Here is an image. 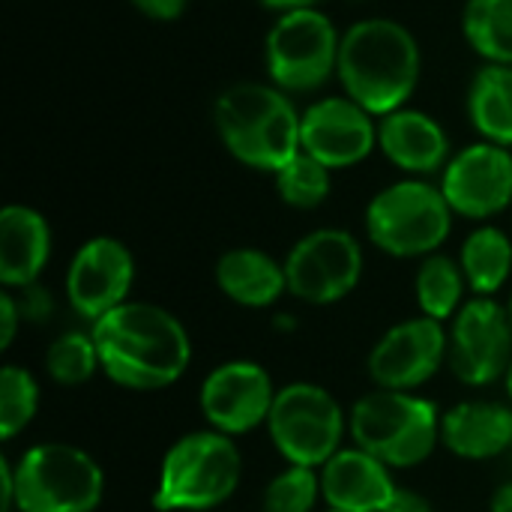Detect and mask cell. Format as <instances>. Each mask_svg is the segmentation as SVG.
Returning a JSON list of instances; mask_svg holds the SVG:
<instances>
[{
    "label": "cell",
    "instance_id": "cell-20",
    "mask_svg": "<svg viewBox=\"0 0 512 512\" xmlns=\"http://www.w3.org/2000/svg\"><path fill=\"white\" fill-rule=\"evenodd\" d=\"M441 447L465 462H492L512 447V408L504 402H459L441 414Z\"/></svg>",
    "mask_w": 512,
    "mask_h": 512
},
{
    "label": "cell",
    "instance_id": "cell-6",
    "mask_svg": "<svg viewBox=\"0 0 512 512\" xmlns=\"http://www.w3.org/2000/svg\"><path fill=\"white\" fill-rule=\"evenodd\" d=\"M453 207L441 186L426 177H405L372 195L363 213L366 237L390 258H429L453 231Z\"/></svg>",
    "mask_w": 512,
    "mask_h": 512
},
{
    "label": "cell",
    "instance_id": "cell-38",
    "mask_svg": "<svg viewBox=\"0 0 512 512\" xmlns=\"http://www.w3.org/2000/svg\"><path fill=\"white\" fill-rule=\"evenodd\" d=\"M504 387H507V393H510V399H512V366H510V372H507V378H504Z\"/></svg>",
    "mask_w": 512,
    "mask_h": 512
},
{
    "label": "cell",
    "instance_id": "cell-35",
    "mask_svg": "<svg viewBox=\"0 0 512 512\" xmlns=\"http://www.w3.org/2000/svg\"><path fill=\"white\" fill-rule=\"evenodd\" d=\"M324 0H261V6L273 9V12H297V9H318Z\"/></svg>",
    "mask_w": 512,
    "mask_h": 512
},
{
    "label": "cell",
    "instance_id": "cell-14",
    "mask_svg": "<svg viewBox=\"0 0 512 512\" xmlns=\"http://www.w3.org/2000/svg\"><path fill=\"white\" fill-rule=\"evenodd\" d=\"M132 285H135V258L123 240L108 234L84 240L75 249L63 279V291L72 312L90 324L129 303Z\"/></svg>",
    "mask_w": 512,
    "mask_h": 512
},
{
    "label": "cell",
    "instance_id": "cell-34",
    "mask_svg": "<svg viewBox=\"0 0 512 512\" xmlns=\"http://www.w3.org/2000/svg\"><path fill=\"white\" fill-rule=\"evenodd\" d=\"M15 510V462L0 459V512Z\"/></svg>",
    "mask_w": 512,
    "mask_h": 512
},
{
    "label": "cell",
    "instance_id": "cell-19",
    "mask_svg": "<svg viewBox=\"0 0 512 512\" xmlns=\"http://www.w3.org/2000/svg\"><path fill=\"white\" fill-rule=\"evenodd\" d=\"M54 237L48 219L27 204H6L0 210V285L21 291L36 285L51 261Z\"/></svg>",
    "mask_w": 512,
    "mask_h": 512
},
{
    "label": "cell",
    "instance_id": "cell-36",
    "mask_svg": "<svg viewBox=\"0 0 512 512\" xmlns=\"http://www.w3.org/2000/svg\"><path fill=\"white\" fill-rule=\"evenodd\" d=\"M489 512H512V480L501 483L489 501Z\"/></svg>",
    "mask_w": 512,
    "mask_h": 512
},
{
    "label": "cell",
    "instance_id": "cell-17",
    "mask_svg": "<svg viewBox=\"0 0 512 512\" xmlns=\"http://www.w3.org/2000/svg\"><path fill=\"white\" fill-rule=\"evenodd\" d=\"M378 150L408 177H429L453 159L447 129L420 108H399L378 120Z\"/></svg>",
    "mask_w": 512,
    "mask_h": 512
},
{
    "label": "cell",
    "instance_id": "cell-22",
    "mask_svg": "<svg viewBox=\"0 0 512 512\" xmlns=\"http://www.w3.org/2000/svg\"><path fill=\"white\" fill-rule=\"evenodd\" d=\"M468 120L483 141L512 150V66L477 69L468 87Z\"/></svg>",
    "mask_w": 512,
    "mask_h": 512
},
{
    "label": "cell",
    "instance_id": "cell-7",
    "mask_svg": "<svg viewBox=\"0 0 512 512\" xmlns=\"http://www.w3.org/2000/svg\"><path fill=\"white\" fill-rule=\"evenodd\" d=\"M102 498V465L75 444L42 441L15 462V512H96Z\"/></svg>",
    "mask_w": 512,
    "mask_h": 512
},
{
    "label": "cell",
    "instance_id": "cell-10",
    "mask_svg": "<svg viewBox=\"0 0 512 512\" xmlns=\"http://www.w3.org/2000/svg\"><path fill=\"white\" fill-rule=\"evenodd\" d=\"M285 264L288 294L306 306H333L354 294L363 279V246L345 228H315L303 234Z\"/></svg>",
    "mask_w": 512,
    "mask_h": 512
},
{
    "label": "cell",
    "instance_id": "cell-12",
    "mask_svg": "<svg viewBox=\"0 0 512 512\" xmlns=\"http://www.w3.org/2000/svg\"><path fill=\"white\" fill-rule=\"evenodd\" d=\"M450 357V333L444 321L429 315L393 324L369 351L366 372L378 390L414 393L426 387Z\"/></svg>",
    "mask_w": 512,
    "mask_h": 512
},
{
    "label": "cell",
    "instance_id": "cell-39",
    "mask_svg": "<svg viewBox=\"0 0 512 512\" xmlns=\"http://www.w3.org/2000/svg\"><path fill=\"white\" fill-rule=\"evenodd\" d=\"M507 315H510V324H512V294H510V300H507Z\"/></svg>",
    "mask_w": 512,
    "mask_h": 512
},
{
    "label": "cell",
    "instance_id": "cell-5",
    "mask_svg": "<svg viewBox=\"0 0 512 512\" xmlns=\"http://www.w3.org/2000/svg\"><path fill=\"white\" fill-rule=\"evenodd\" d=\"M348 435L393 471L420 468L441 444V411L420 393L375 387L351 405Z\"/></svg>",
    "mask_w": 512,
    "mask_h": 512
},
{
    "label": "cell",
    "instance_id": "cell-16",
    "mask_svg": "<svg viewBox=\"0 0 512 512\" xmlns=\"http://www.w3.org/2000/svg\"><path fill=\"white\" fill-rule=\"evenodd\" d=\"M438 186L456 216L489 222L512 204V150L474 141L453 153Z\"/></svg>",
    "mask_w": 512,
    "mask_h": 512
},
{
    "label": "cell",
    "instance_id": "cell-11",
    "mask_svg": "<svg viewBox=\"0 0 512 512\" xmlns=\"http://www.w3.org/2000/svg\"><path fill=\"white\" fill-rule=\"evenodd\" d=\"M447 366L465 387H492L512 366V324L495 297H471L447 327Z\"/></svg>",
    "mask_w": 512,
    "mask_h": 512
},
{
    "label": "cell",
    "instance_id": "cell-27",
    "mask_svg": "<svg viewBox=\"0 0 512 512\" xmlns=\"http://www.w3.org/2000/svg\"><path fill=\"white\" fill-rule=\"evenodd\" d=\"M273 180H276V192L282 204L294 210H315L333 192V171L303 150L282 171H276Z\"/></svg>",
    "mask_w": 512,
    "mask_h": 512
},
{
    "label": "cell",
    "instance_id": "cell-23",
    "mask_svg": "<svg viewBox=\"0 0 512 512\" xmlns=\"http://www.w3.org/2000/svg\"><path fill=\"white\" fill-rule=\"evenodd\" d=\"M459 267L474 297H495L512 276V240L498 225L474 228L459 249Z\"/></svg>",
    "mask_w": 512,
    "mask_h": 512
},
{
    "label": "cell",
    "instance_id": "cell-37",
    "mask_svg": "<svg viewBox=\"0 0 512 512\" xmlns=\"http://www.w3.org/2000/svg\"><path fill=\"white\" fill-rule=\"evenodd\" d=\"M297 324H294V318L291 315H279L276 318V330H294Z\"/></svg>",
    "mask_w": 512,
    "mask_h": 512
},
{
    "label": "cell",
    "instance_id": "cell-31",
    "mask_svg": "<svg viewBox=\"0 0 512 512\" xmlns=\"http://www.w3.org/2000/svg\"><path fill=\"white\" fill-rule=\"evenodd\" d=\"M21 324H24V318H21L18 300H15V294H12L9 288H3V291H0V348H3V351L12 348V342H15Z\"/></svg>",
    "mask_w": 512,
    "mask_h": 512
},
{
    "label": "cell",
    "instance_id": "cell-30",
    "mask_svg": "<svg viewBox=\"0 0 512 512\" xmlns=\"http://www.w3.org/2000/svg\"><path fill=\"white\" fill-rule=\"evenodd\" d=\"M15 294V300H18V309H21V318H24V324H33V327H39V324H45L51 315H54V294L45 288V285H27V288H21V291H12Z\"/></svg>",
    "mask_w": 512,
    "mask_h": 512
},
{
    "label": "cell",
    "instance_id": "cell-15",
    "mask_svg": "<svg viewBox=\"0 0 512 512\" xmlns=\"http://www.w3.org/2000/svg\"><path fill=\"white\" fill-rule=\"evenodd\" d=\"M375 147L378 117L345 93L321 96L300 111V150L330 171L366 162Z\"/></svg>",
    "mask_w": 512,
    "mask_h": 512
},
{
    "label": "cell",
    "instance_id": "cell-1",
    "mask_svg": "<svg viewBox=\"0 0 512 512\" xmlns=\"http://www.w3.org/2000/svg\"><path fill=\"white\" fill-rule=\"evenodd\" d=\"M102 375L132 393L174 387L192 363V339L177 315L156 303L129 300L90 324Z\"/></svg>",
    "mask_w": 512,
    "mask_h": 512
},
{
    "label": "cell",
    "instance_id": "cell-24",
    "mask_svg": "<svg viewBox=\"0 0 512 512\" xmlns=\"http://www.w3.org/2000/svg\"><path fill=\"white\" fill-rule=\"evenodd\" d=\"M465 291H468V282L459 267V258L435 252L420 261V270L414 276L420 315H429L435 321H453L459 309L468 303Z\"/></svg>",
    "mask_w": 512,
    "mask_h": 512
},
{
    "label": "cell",
    "instance_id": "cell-40",
    "mask_svg": "<svg viewBox=\"0 0 512 512\" xmlns=\"http://www.w3.org/2000/svg\"><path fill=\"white\" fill-rule=\"evenodd\" d=\"M327 512H342V510H330V507H327Z\"/></svg>",
    "mask_w": 512,
    "mask_h": 512
},
{
    "label": "cell",
    "instance_id": "cell-13",
    "mask_svg": "<svg viewBox=\"0 0 512 512\" xmlns=\"http://www.w3.org/2000/svg\"><path fill=\"white\" fill-rule=\"evenodd\" d=\"M276 384L270 372L255 360H228L210 369L198 387V408L207 429L240 438L267 426Z\"/></svg>",
    "mask_w": 512,
    "mask_h": 512
},
{
    "label": "cell",
    "instance_id": "cell-32",
    "mask_svg": "<svg viewBox=\"0 0 512 512\" xmlns=\"http://www.w3.org/2000/svg\"><path fill=\"white\" fill-rule=\"evenodd\" d=\"M150 21H177L186 15L192 0H129Z\"/></svg>",
    "mask_w": 512,
    "mask_h": 512
},
{
    "label": "cell",
    "instance_id": "cell-2",
    "mask_svg": "<svg viewBox=\"0 0 512 512\" xmlns=\"http://www.w3.org/2000/svg\"><path fill=\"white\" fill-rule=\"evenodd\" d=\"M423 51L417 36L396 18L354 21L339 42L336 78L342 93L378 120L405 108L420 84Z\"/></svg>",
    "mask_w": 512,
    "mask_h": 512
},
{
    "label": "cell",
    "instance_id": "cell-3",
    "mask_svg": "<svg viewBox=\"0 0 512 512\" xmlns=\"http://www.w3.org/2000/svg\"><path fill=\"white\" fill-rule=\"evenodd\" d=\"M213 123L225 150L252 171L276 174L300 153V111L276 84L225 87L216 96Z\"/></svg>",
    "mask_w": 512,
    "mask_h": 512
},
{
    "label": "cell",
    "instance_id": "cell-8",
    "mask_svg": "<svg viewBox=\"0 0 512 512\" xmlns=\"http://www.w3.org/2000/svg\"><path fill=\"white\" fill-rule=\"evenodd\" d=\"M267 435L288 465L321 471L345 444L348 414L327 387L291 381L276 390Z\"/></svg>",
    "mask_w": 512,
    "mask_h": 512
},
{
    "label": "cell",
    "instance_id": "cell-28",
    "mask_svg": "<svg viewBox=\"0 0 512 512\" xmlns=\"http://www.w3.org/2000/svg\"><path fill=\"white\" fill-rule=\"evenodd\" d=\"M39 414V384L36 378L15 363L0 369V438L15 441Z\"/></svg>",
    "mask_w": 512,
    "mask_h": 512
},
{
    "label": "cell",
    "instance_id": "cell-25",
    "mask_svg": "<svg viewBox=\"0 0 512 512\" xmlns=\"http://www.w3.org/2000/svg\"><path fill=\"white\" fill-rule=\"evenodd\" d=\"M462 33L486 63L512 66V0H468Z\"/></svg>",
    "mask_w": 512,
    "mask_h": 512
},
{
    "label": "cell",
    "instance_id": "cell-9",
    "mask_svg": "<svg viewBox=\"0 0 512 512\" xmlns=\"http://www.w3.org/2000/svg\"><path fill=\"white\" fill-rule=\"evenodd\" d=\"M342 33L321 9L282 12L267 30L264 63L270 84L285 93L321 90L339 66Z\"/></svg>",
    "mask_w": 512,
    "mask_h": 512
},
{
    "label": "cell",
    "instance_id": "cell-33",
    "mask_svg": "<svg viewBox=\"0 0 512 512\" xmlns=\"http://www.w3.org/2000/svg\"><path fill=\"white\" fill-rule=\"evenodd\" d=\"M384 512H435V504L414 489H396L390 507Z\"/></svg>",
    "mask_w": 512,
    "mask_h": 512
},
{
    "label": "cell",
    "instance_id": "cell-4",
    "mask_svg": "<svg viewBox=\"0 0 512 512\" xmlns=\"http://www.w3.org/2000/svg\"><path fill=\"white\" fill-rule=\"evenodd\" d=\"M243 480V453L237 438L216 429H198L177 438L159 465L153 510L207 512L222 507Z\"/></svg>",
    "mask_w": 512,
    "mask_h": 512
},
{
    "label": "cell",
    "instance_id": "cell-18",
    "mask_svg": "<svg viewBox=\"0 0 512 512\" xmlns=\"http://www.w3.org/2000/svg\"><path fill=\"white\" fill-rule=\"evenodd\" d=\"M318 474L321 495L330 510L384 512L399 489L393 468L360 447H342Z\"/></svg>",
    "mask_w": 512,
    "mask_h": 512
},
{
    "label": "cell",
    "instance_id": "cell-26",
    "mask_svg": "<svg viewBox=\"0 0 512 512\" xmlns=\"http://www.w3.org/2000/svg\"><path fill=\"white\" fill-rule=\"evenodd\" d=\"M45 372L60 387H81L96 372H102L93 333H84V330L60 333L45 351Z\"/></svg>",
    "mask_w": 512,
    "mask_h": 512
},
{
    "label": "cell",
    "instance_id": "cell-29",
    "mask_svg": "<svg viewBox=\"0 0 512 512\" xmlns=\"http://www.w3.org/2000/svg\"><path fill=\"white\" fill-rule=\"evenodd\" d=\"M321 498V474L315 468L288 465L267 483L261 512H315Z\"/></svg>",
    "mask_w": 512,
    "mask_h": 512
},
{
    "label": "cell",
    "instance_id": "cell-21",
    "mask_svg": "<svg viewBox=\"0 0 512 512\" xmlns=\"http://www.w3.org/2000/svg\"><path fill=\"white\" fill-rule=\"evenodd\" d=\"M216 288L243 309H270L288 291L285 264L255 246H237L219 255L213 267Z\"/></svg>",
    "mask_w": 512,
    "mask_h": 512
}]
</instances>
